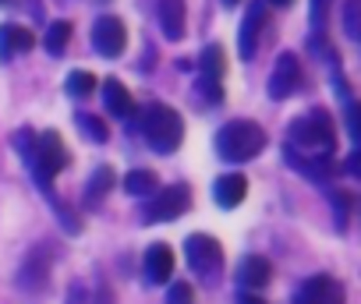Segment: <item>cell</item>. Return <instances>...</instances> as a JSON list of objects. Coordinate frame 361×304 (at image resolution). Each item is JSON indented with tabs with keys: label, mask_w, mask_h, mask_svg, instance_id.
<instances>
[{
	"label": "cell",
	"mask_w": 361,
	"mask_h": 304,
	"mask_svg": "<svg viewBox=\"0 0 361 304\" xmlns=\"http://www.w3.org/2000/svg\"><path fill=\"white\" fill-rule=\"evenodd\" d=\"M326 4H329V0H312V22H315V39L322 36V25H326Z\"/></svg>",
	"instance_id": "obj_27"
},
{
	"label": "cell",
	"mask_w": 361,
	"mask_h": 304,
	"mask_svg": "<svg viewBox=\"0 0 361 304\" xmlns=\"http://www.w3.org/2000/svg\"><path fill=\"white\" fill-rule=\"evenodd\" d=\"M287 138H290L287 148H294L298 156L305 152V156L319 160V156H333V152H336V124H333V117H329L322 106L301 113V117L290 124Z\"/></svg>",
	"instance_id": "obj_1"
},
{
	"label": "cell",
	"mask_w": 361,
	"mask_h": 304,
	"mask_svg": "<svg viewBox=\"0 0 361 304\" xmlns=\"http://www.w3.org/2000/svg\"><path fill=\"white\" fill-rule=\"evenodd\" d=\"M266 148V131L255 120H231L216 134V152L227 163H248Z\"/></svg>",
	"instance_id": "obj_3"
},
{
	"label": "cell",
	"mask_w": 361,
	"mask_h": 304,
	"mask_svg": "<svg viewBox=\"0 0 361 304\" xmlns=\"http://www.w3.org/2000/svg\"><path fill=\"white\" fill-rule=\"evenodd\" d=\"M99 82H96V75L92 71H71L68 75V92L71 96H78V99H85V96H92V89H96Z\"/></svg>",
	"instance_id": "obj_23"
},
{
	"label": "cell",
	"mask_w": 361,
	"mask_h": 304,
	"mask_svg": "<svg viewBox=\"0 0 361 304\" xmlns=\"http://www.w3.org/2000/svg\"><path fill=\"white\" fill-rule=\"evenodd\" d=\"M110 188H114V170H110V167H99V170L92 174L89 188H85V202H89V205H99V198L110 195Z\"/></svg>",
	"instance_id": "obj_20"
},
{
	"label": "cell",
	"mask_w": 361,
	"mask_h": 304,
	"mask_svg": "<svg viewBox=\"0 0 361 304\" xmlns=\"http://www.w3.org/2000/svg\"><path fill=\"white\" fill-rule=\"evenodd\" d=\"M50 255H54V251H50L47 244H36V248L29 251V258H25L22 269H18V290H22V293L39 297V293L47 290L50 269H54V258H50Z\"/></svg>",
	"instance_id": "obj_7"
},
{
	"label": "cell",
	"mask_w": 361,
	"mask_h": 304,
	"mask_svg": "<svg viewBox=\"0 0 361 304\" xmlns=\"http://www.w3.org/2000/svg\"><path fill=\"white\" fill-rule=\"evenodd\" d=\"M199 68H202L206 78H220L224 82V75H227V53H224V46L220 43H209L199 53Z\"/></svg>",
	"instance_id": "obj_18"
},
{
	"label": "cell",
	"mask_w": 361,
	"mask_h": 304,
	"mask_svg": "<svg viewBox=\"0 0 361 304\" xmlns=\"http://www.w3.org/2000/svg\"><path fill=\"white\" fill-rule=\"evenodd\" d=\"M75 124H78V131H85L92 141H106V138H110L106 120H103V117H96V113H78V117H75Z\"/></svg>",
	"instance_id": "obj_22"
},
{
	"label": "cell",
	"mask_w": 361,
	"mask_h": 304,
	"mask_svg": "<svg viewBox=\"0 0 361 304\" xmlns=\"http://www.w3.org/2000/svg\"><path fill=\"white\" fill-rule=\"evenodd\" d=\"M170 276H173V251H170V244H159V241L149 244L145 248V279L163 286Z\"/></svg>",
	"instance_id": "obj_12"
},
{
	"label": "cell",
	"mask_w": 361,
	"mask_h": 304,
	"mask_svg": "<svg viewBox=\"0 0 361 304\" xmlns=\"http://www.w3.org/2000/svg\"><path fill=\"white\" fill-rule=\"evenodd\" d=\"M138 127L145 134V141L163 152V156H170V152H177L180 138H185V120H180V113L166 103H149L142 106V117H138Z\"/></svg>",
	"instance_id": "obj_2"
},
{
	"label": "cell",
	"mask_w": 361,
	"mask_h": 304,
	"mask_svg": "<svg viewBox=\"0 0 361 304\" xmlns=\"http://www.w3.org/2000/svg\"><path fill=\"white\" fill-rule=\"evenodd\" d=\"M185 255H188L192 272L202 276V279H213V276L224 272V248H220V241L209 237V234H192V237L185 241Z\"/></svg>",
	"instance_id": "obj_5"
},
{
	"label": "cell",
	"mask_w": 361,
	"mask_h": 304,
	"mask_svg": "<svg viewBox=\"0 0 361 304\" xmlns=\"http://www.w3.org/2000/svg\"><path fill=\"white\" fill-rule=\"evenodd\" d=\"M357 170H361V156H357V152H354V156L347 160V174H350V177H361Z\"/></svg>",
	"instance_id": "obj_29"
},
{
	"label": "cell",
	"mask_w": 361,
	"mask_h": 304,
	"mask_svg": "<svg viewBox=\"0 0 361 304\" xmlns=\"http://www.w3.org/2000/svg\"><path fill=\"white\" fill-rule=\"evenodd\" d=\"M343 25H347V36H350V39H357V36H361V0H347Z\"/></svg>",
	"instance_id": "obj_24"
},
{
	"label": "cell",
	"mask_w": 361,
	"mask_h": 304,
	"mask_svg": "<svg viewBox=\"0 0 361 304\" xmlns=\"http://www.w3.org/2000/svg\"><path fill=\"white\" fill-rule=\"evenodd\" d=\"M0 4H4V0H0Z\"/></svg>",
	"instance_id": "obj_32"
},
{
	"label": "cell",
	"mask_w": 361,
	"mask_h": 304,
	"mask_svg": "<svg viewBox=\"0 0 361 304\" xmlns=\"http://www.w3.org/2000/svg\"><path fill=\"white\" fill-rule=\"evenodd\" d=\"M245 195H248V181H245V174H224V177L213 184V198H216V205H224V209L241 205Z\"/></svg>",
	"instance_id": "obj_15"
},
{
	"label": "cell",
	"mask_w": 361,
	"mask_h": 304,
	"mask_svg": "<svg viewBox=\"0 0 361 304\" xmlns=\"http://www.w3.org/2000/svg\"><path fill=\"white\" fill-rule=\"evenodd\" d=\"M166 304H195V290L192 283H173L166 293Z\"/></svg>",
	"instance_id": "obj_25"
},
{
	"label": "cell",
	"mask_w": 361,
	"mask_h": 304,
	"mask_svg": "<svg viewBox=\"0 0 361 304\" xmlns=\"http://www.w3.org/2000/svg\"><path fill=\"white\" fill-rule=\"evenodd\" d=\"M36 46V36L25 25H0V61H11L15 53H29Z\"/></svg>",
	"instance_id": "obj_13"
},
{
	"label": "cell",
	"mask_w": 361,
	"mask_h": 304,
	"mask_svg": "<svg viewBox=\"0 0 361 304\" xmlns=\"http://www.w3.org/2000/svg\"><path fill=\"white\" fill-rule=\"evenodd\" d=\"M152 202H145V223H166V220H177L192 205V188L188 184H170V188H156L149 195Z\"/></svg>",
	"instance_id": "obj_6"
},
{
	"label": "cell",
	"mask_w": 361,
	"mask_h": 304,
	"mask_svg": "<svg viewBox=\"0 0 361 304\" xmlns=\"http://www.w3.org/2000/svg\"><path fill=\"white\" fill-rule=\"evenodd\" d=\"M156 188H159V181H156L152 170H131V174L124 177V191L135 195V198H149Z\"/></svg>",
	"instance_id": "obj_19"
},
{
	"label": "cell",
	"mask_w": 361,
	"mask_h": 304,
	"mask_svg": "<svg viewBox=\"0 0 361 304\" xmlns=\"http://www.w3.org/2000/svg\"><path fill=\"white\" fill-rule=\"evenodd\" d=\"M269 276H273V265H269L262 255H248V258L241 262V269H238V283H241L245 290H255V293L269 283Z\"/></svg>",
	"instance_id": "obj_16"
},
{
	"label": "cell",
	"mask_w": 361,
	"mask_h": 304,
	"mask_svg": "<svg viewBox=\"0 0 361 304\" xmlns=\"http://www.w3.org/2000/svg\"><path fill=\"white\" fill-rule=\"evenodd\" d=\"M103 103H106V110L114 117H131L135 113V99H131V92L117 78H106L103 82Z\"/></svg>",
	"instance_id": "obj_17"
},
{
	"label": "cell",
	"mask_w": 361,
	"mask_h": 304,
	"mask_svg": "<svg viewBox=\"0 0 361 304\" xmlns=\"http://www.w3.org/2000/svg\"><path fill=\"white\" fill-rule=\"evenodd\" d=\"M241 4V0H224V8H238Z\"/></svg>",
	"instance_id": "obj_31"
},
{
	"label": "cell",
	"mask_w": 361,
	"mask_h": 304,
	"mask_svg": "<svg viewBox=\"0 0 361 304\" xmlns=\"http://www.w3.org/2000/svg\"><path fill=\"white\" fill-rule=\"evenodd\" d=\"M290 304H343V286H340L333 276L319 272V276L305 279V283L294 290V300H290Z\"/></svg>",
	"instance_id": "obj_9"
},
{
	"label": "cell",
	"mask_w": 361,
	"mask_h": 304,
	"mask_svg": "<svg viewBox=\"0 0 361 304\" xmlns=\"http://www.w3.org/2000/svg\"><path fill=\"white\" fill-rule=\"evenodd\" d=\"M262 29H266V0H248V15L241 22V39H238V50H241L245 61L255 57Z\"/></svg>",
	"instance_id": "obj_11"
},
{
	"label": "cell",
	"mask_w": 361,
	"mask_h": 304,
	"mask_svg": "<svg viewBox=\"0 0 361 304\" xmlns=\"http://www.w3.org/2000/svg\"><path fill=\"white\" fill-rule=\"evenodd\" d=\"M92 46H96L99 57H121L124 46H128V29H124V22L114 18V15L96 18V25H92Z\"/></svg>",
	"instance_id": "obj_8"
},
{
	"label": "cell",
	"mask_w": 361,
	"mask_h": 304,
	"mask_svg": "<svg viewBox=\"0 0 361 304\" xmlns=\"http://www.w3.org/2000/svg\"><path fill=\"white\" fill-rule=\"evenodd\" d=\"M269 4H276V8H290L294 0H269Z\"/></svg>",
	"instance_id": "obj_30"
},
{
	"label": "cell",
	"mask_w": 361,
	"mask_h": 304,
	"mask_svg": "<svg viewBox=\"0 0 361 304\" xmlns=\"http://www.w3.org/2000/svg\"><path fill=\"white\" fill-rule=\"evenodd\" d=\"M25 160H29V167H32L36 184L50 195V181L71 163V152L64 148V141H61L57 131H43V134H36V141H32V148H29Z\"/></svg>",
	"instance_id": "obj_4"
},
{
	"label": "cell",
	"mask_w": 361,
	"mask_h": 304,
	"mask_svg": "<svg viewBox=\"0 0 361 304\" xmlns=\"http://www.w3.org/2000/svg\"><path fill=\"white\" fill-rule=\"evenodd\" d=\"M238 304H266L255 290H241V297H238Z\"/></svg>",
	"instance_id": "obj_28"
},
{
	"label": "cell",
	"mask_w": 361,
	"mask_h": 304,
	"mask_svg": "<svg viewBox=\"0 0 361 304\" xmlns=\"http://www.w3.org/2000/svg\"><path fill=\"white\" fill-rule=\"evenodd\" d=\"M199 89H202V96L209 99V103H220L224 99V85H220V78H199Z\"/></svg>",
	"instance_id": "obj_26"
},
{
	"label": "cell",
	"mask_w": 361,
	"mask_h": 304,
	"mask_svg": "<svg viewBox=\"0 0 361 304\" xmlns=\"http://www.w3.org/2000/svg\"><path fill=\"white\" fill-rule=\"evenodd\" d=\"M71 32H75V25L71 22H54L50 29H47V50L50 53H64V46H68V39H71Z\"/></svg>",
	"instance_id": "obj_21"
},
{
	"label": "cell",
	"mask_w": 361,
	"mask_h": 304,
	"mask_svg": "<svg viewBox=\"0 0 361 304\" xmlns=\"http://www.w3.org/2000/svg\"><path fill=\"white\" fill-rule=\"evenodd\" d=\"M301 61L294 57V53H280L276 57V68H273V75H269V96L273 99H287V96H294L298 89H301Z\"/></svg>",
	"instance_id": "obj_10"
},
{
	"label": "cell",
	"mask_w": 361,
	"mask_h": 304,
	"mask_svg": "<svg viewBox=\"0 0 361 304\" xmlns=\"http://www.w3.org/2000/svg\"><path fill=\"white\" fill-rule=\"evenodd\" d=\"M185 0H159V29L170 43H177L180 36H185Z\"/></svg>",
	"instance_id": "obj_14"
}]
</instances>
